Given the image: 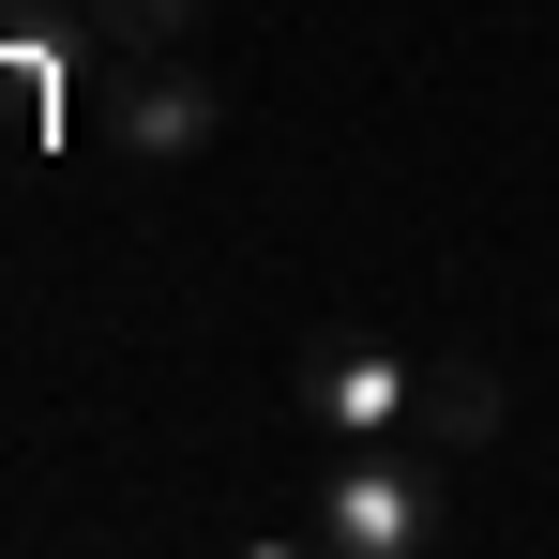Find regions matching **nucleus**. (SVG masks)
Wrapping results in <instances>:
<instances>
[{"instance_id":"39448f33","label":"nucleus","mask_w":559,"mask_h":559,"mask_svg":"<svg viewBox=\"0 0 559 559\" xmlns=\"http://www.w3.org/2000/svg\"><path fill=\"white\" fill-rule=\"evenodd\" d=\"M92 15H106V31H182L197 0H92Z\"/></svg>"},{"instance_id":"7ed1b4c3","label":"nucleus","mask_w":559,"mask_h":559,"mask_svg":"<svg viewBox=\"0 0 559 559\" xmlns=\"http://www.w3.org/2000/svg\"><path fill=\"white\" fill-rule=\"evenodd\" d=\"M212 121H227V92H212L197 61H136V76H121V152H136V167L212 152Z\"/></svg>"},{"instance_id":"20e7f679","label":"nucleus","mask_w":559,"mask_h":559,"mask_svg":"<svg viewBox=\"0 0 559 559\" xmlns=\"http://www.w3.org/2000/svg\"><path fill=\"white\" fill-rule=\"evenodd\" d=\"M499 408H514V393H499L484 364H424V393H408V439H424V454H484V439H499Z\"/></svg>"},{"instance_id":"f03ea898","label":"nucleus","mask_w":559,"mask_h":559,"mask_svg":"<svg viewBox=\"0 0 559 559\" xmlns=\"http://www.w3.org/2000/svg\"><path fill=\"white\" fill-rule=\"evenodd\" d=\"M408 393H424V364L378 348V333L302 348V424H318V439H408Z\"/></svg>"},{"instance_id":"f257e3e1","label":"nucleus","mask_w":559,"mask_h":559,"mask_svg":"<svg viewBox=\"0 0 559 559\" xmlns=\"http://www.w3.org/2000/svg\"><path fill=\"white\" fill-rule=\"evenodd\" d=\"M439 530H454V499H439L424 439H333V484H318V514H302L318 559H424Z\"/></svg>"}]
</instances>
